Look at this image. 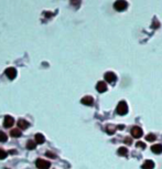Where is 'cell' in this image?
Wrapping results in <instances>:
<instances>
[{"mask_svg":"<svg viewBox=\"0 0 162 169\" xmlns=\"http://www.w3.org/2000/svg\"><path fill=\"white\" fill-rule=\"evenodd\" d=\"M116 112H117V114L121 115V116L126 115L128 113V105H127V103H126L125 101L119 102V104L117 105V108H116Z\"/></svg>","mask_w":162,"mask_h":169,"instance_id":"obj_1","label":"cell"},{"mask_svg":"<svg viewBox=\"0 0 162 169\" xmlns=\"http://www.w3.org/2000/svg\"><path fill=\"white\" fill-rule=\"evenodd\" d=\"M127 7H128V3H127V1H125V0H117L114 3V8L117 11H124V10L127 9Z\"/></svg>","mask_w":162,"mask_h":169,"instance_id":"obj_2","label":"cell"},{"mask_svg":"<svg viewBox=\"0 0 162 169\" xmlns=\"http://www.w3.org/2000/svg\"><path fill=\"white\" fill-rule=\"evenodd\" d=\"M35 166H37V169H49L51 164L48 160H44L42 158H39L37 161H35Z\"/></svg>","mask_w":162,"mask_h":169,"instance_id":"obj_3","label":"cell"},{"mask_svg":"<svg viewBox=\"0 0 162 169\" xmlns=\"http://www.w3.org/2000/svg\"><path fill=\"white\" fill-rule=\"evenodd\" d=\"M13 124H14V119L12 116H10V115L5 116V119H3V127L5 128H10V127H12Z\"/></svg>","mask_w":162,"mask_h":169,"instance_id":"obj_4","label":"cell"},{"mask_svg":"<svg viewBox=\"0 0 162 169\" xmlns=\"http://www.w3.org/2000/svg\"><path fill=\"white\" fill-rule=\"evenodd\" d=\"M131 135L135 138H140L142 136V129L139 126H133L131 128Z\"/></svg>","mask_w":162,"mask_h":169,"instance_id":"obj_5","label":"cell"},{"mask_svg":"<svg viewBox=\"0 0 162 169\" xmlns=\"http://www.w3.org/2000/svg\"><path fill=\"white\" fill-rule=\"evenodd\" d=\"M5 74H6L7 77H9L10 80H13V79H16V76H17V70L14 69V68H8V69H6V71H5Z\"/></svg>","mask_w":162,"mask_h":169,"instance_id":"obj_6","label":"cell"},{"mask_svg":"<svg viewBox=\"0 0 162 169\" xmlns=\"http://www.w3.org/2000/svg\"><path fill=\"white\" fill-rule=\"evenodd\" d=\"M104 77H105L106 82H108V83H114V82H116V80H117L116 74L112 73V72H107V73H105Z\"/></svg>","mask_w":162,"mask_h":169,"instance_id":"obj_7","label":"cell"},{"mask_svg":"<svg viewBox=\"0 0 162 169\" xmlns=\"http://www.w3.org/2000/svg\"><path fill=\"white\" fill-rule=\"evenodd\" d=\"M17 124H18L19 129H27V128L30 126V124H29V122H28V120L22 119V118L19 119L18 122H17Z\"/></svg>","mask_w":162,"mask_h":169,"instance_id":"obj_8","label":"cell"},{"mask_svg":"<svg viewBox=\"0 0 162 169\" xmlns=\"http://www.w3.org/2000/svg\"><path fill=\"white\" fill-rule=\"evenodd\" d=\"M82 104H84V105H86V106H92L94 104V99L92 96H85V97H83L82 99Z\"/></svg>","mask_w":162,"mask_h":169,"instance_id":"obj_9","label":"cell"},{"mask_svg":"<svg viewBox=\"0 0 162 169\" xmlns=\"http://www.w3.org/2000/svg\"><path fill=\"white\" fill-rule=\"evenodd\" d=\"M96 90H97V92H99V93H104V92H106L107 91V85L105 82H98L97 83V85H96Z\"/></svg>","mask_w":162,"mask_h":169,"instance_id":"obj_10","label":"cell"},{"mask_svg":"<svg viewBox=\"0 0 162 169\" xmlns=\"http://www.w3.org/2000/svg\"><path fill=\"white\" fill-rule=\"evenodd\" d=\"M34 140H35L37 144H43L44 142H45V137H44V135L37 133V134H35V136H34Z\"/></svg>","mask_w":162,"mask_h":169,"instance_id":"obj_11","label":"cell"},{"mask_svg":"<svg viewBox=\"0 0 162 169\" xmlns=\"http://www.w3.org/2000/svg\"><path fill=\"white\" fill-rule=\"evenodd\" d=\"M151 150H152V153H153V154L159 155V154H161L162 153V145L161 144L153 145V146L151 147Z\"/></svg>","mask_w":162,"mask_h":169,"instance_id":"obj_12","label":"cell"},{"mask_svg":"<svg viewBox=\"0 0 162 169\" xmlns=\"http://www.w3.org/2000/svg\"><path fill=\"white\" fill-rule=\"evenodd\" d=\"M153 167H155V163L152 160H146L141 166L142 169H153Z\"/></svg>","mask_w":162,"mask_h":169,"instance_id":"obj_13","label":"cell"},{"mask_svg":"<svg viewBox=\"0 0 162 169\" xmlns=\"http://www.w3.org/2000/svg\"><path fill=\"white\" fill-rule=\"evenodd\" d=\"M35 147H37V143H35V140H28V143H27V148L29 150H33L35 149Z\"/></svg>","mask_w":162,"mask_h":169,"instance_id":"obj_14","label":"cell"},{"mask_svg":"<svg viewBox=\"0 0 162 169\" xmlns=\"http://www.w3.org/2000/svg\"><path fill=\"white\" fill-rule=\"evenodd\" d=\"M10 135L12 136V137H21V135H22V133H21V131L19 129V128H14V129H11V131H10Z\"/></svg>","mask_w":162,"mask_h":169,"instance_id":"obj_15","label":"cell"},{"mask_svg":"<svg viewBox=\"0 0 162 169\" xmlns=\"http://www.w3.org/2000/svg\"><path fill=\"white\" fill-rule=\"evenodd\" d=\"M118 155L119 156H127L128 155V149L126 147H120L118 149Z\"/></svg>","mask_w":162,"mask_h":169,"instance_id":"obj_16","label":"cell"},{"mask_svg":"<svg viewBox=\"0 0 162 169\" xmlns=\"http://www.w3.org/2000/svg\"><path fill=\"white\" fill-rule=\"evenodd\" d=\"M7 139H8V136H7L6 133L0 131V142L1 143H5V142H7Z\"/></svg>","mask_w":162,"mask_h":169,"instance_id":"obj_17","label":"cell"},{"mask_svg":"<svg viewBox=\"0 0 162 169\" xmlns=\"http://www.w3.org/2000/svg\"><path fill=\"white\" fill-rule=\"evenodd\" d=\"M146 139H147L148 142H155L157 139V136L155 134H148V135L146 136Z\"/></svg>","mask_w":162,"mask_h":169,"instance_id":"obj_18","label":"cell"},{"mask_svg":"<svg viewBox=\"0 0 162 169\" xmlns=\"http://www.w3.org/2000/svg\"><path fill=\"white\" fill-rule=\"evenodd\" d=\"M7 156H8V153L5 151V150L2 149V148H0V160H3V159H6Z\"/></svg>","mask_w":162,"mask_h":169,"instance_id":"obj_19","label":"cell"},{"mask_svg":"<svg viewBox=\"0 0 162 169\" xmlns=\"http://www.w3.org/2000/svg\"><path fill=\"white\" fill-rule=\"evenodd\" d=\"M106 131L108 134H114L115 133V127H112V126H107L106 127Z\"/></svg>","mask_w":162,"mask_h":169,"instance_id":"obj_20","label":"cell"},{"mask_svg":"<svg viewBox=\"0 0 162 169\" xmlns=\"http://www.w3.org/2000/svg\"><path fill=\"white\" fill-rule=\"evenodd\" d=\"M71 3L76 7H78L80 6V3H81V0H71Z\"/></svg>","mask_w":162,"mask_h":169,"instance_id":"obj_21","label":"cell"},{"mask_svg":"<svg viewBox=\"0 0 162 169\" xmlns=\"http://www.w3.org/2000/svg\"><path fill=\"white\" fill-rule=\"evenodd\" d=\"M46 156L50 157V158H52V159H55V158H56V155H55V154H53V153H50V151H48V153H46Z\"/></svg>","mask_w":162,"mask_h":169,"instance_id":"obj_22","label":"cell"},{"mask_svg":"<svg viewBox=\"0 0 162 169\" xmlns=\"http://www.w3.org/2000/svg\"><path fill=\"white\" fill-rule=\"evenodd\" d=\"M137 147H140V148H146V144H144V143H142V142H138L137 144Z\"/></svg>","mask_w":162,"mask_h":169,"instance_id":"obj_23","label":"cell"},{"mask_svg":"<svg viewBox=\"0 0 162 169\" xmlns=\"http://www.w3.org/2000/svg\"><path fill=\"white\" fill-rule=\"evenodd\" d=\"M125 143H127V144H131V138L126 137L125 138Z\"/></svg>","mask_w":162,"mask_h":169,"instance_id":"obj_24","label":"cell"},{"mask_svg":"<svg viewBox=\"0 0 162 169\" xmlns=\"http://www.w3.org/2000/svg\"><path fill=\"white\" fill-rule=\"evenodd\" d=\"M52 16H53V13L52 12H45V17H46V18H50Z\"/></svg>","mask_w":162,"mask_h":169,"instance_id":"obj_25","label":"cell"},{"mask_svg":"<svg viewBox=\"0 0 162 169\" xmlns=\"http://www.w3.org/2000/svg\"><path fill=\"white\" fill-rule=\"evenodd\" d=\"M158 27H159V23H158V22H155V23H153V28H158Z\"/></svg>","mask_w":162,"mask_h":169,"instance_id":"obj_26","label":"cell"}]
</instances>
